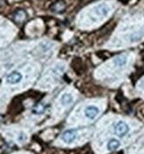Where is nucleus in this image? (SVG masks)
Instances as JSON below:
<instances>
[{
	"instance_id": "1",
	"label": "nucleus",
	"mask_w": 144,
	"mask_h": 154,
	"mask_svg": "<svg viewBox=\"0 0 144 154\" xmlns=\"http://www.w3.org/2000/svg\"><path fill=\"white\" fill-rule=\"evenodd\" d=\"M114 132L118 137H124L129 132V127L125 122H118L114 127Z\"/></svg>"
},
{
	"instance_id": "2",
	"label": "nucleus",
	"mask_w": 144,
	"mask_h": 154,
	"mask_svg": "<svg viewBox=\"0 0 144 154\" xmlns=\"http://www.w3.org/2000/svg\"><path fill=\"white\" fill-rule=\"evenodd\" d=\"M76 137H77V130L75 129L65 130L62 135V139L66 143H72L76 139Z\"/></svg>"
},
{
	"instance_id": "3",
	"label": "nucleus",
	"mask_w": 144,
	"mask_h": 154,
	"mask_svg": "<svg viewBox=\"0 0 144 154\" xmlns=\"http://www.w3.org/2000/svg\"><path fill=\"white\" fill-rule=\"evenodd\" d=\"M21 80H22V75L20 72H18V71L12 72L11 74H9L7 75V77H6V82L10 83V84L19 83Z\"/></svg>"
},
{
	"instance_id": "4",
	"label": "nucleus",
	"mask_w": 144,
	"mask_h": 154,
	"mask_svg": "<svg viewBox=\"0 0 144 154\" xmlns=\"http://www.w3.org/2000/svg\"><path fill=\"white\" fill-rule=\"evenodd\" d=\"M84 113H85V116L89 119V120H93L95 119L97 114L99 113V109L94 106H89L88 107H86L85 111H84Z\"/></svg>"
},
{
	"instance_id": "5",
	"label": "nucleus",
	"mask_w": 144,
	"mask_h": 154,
	"mask_svg": "<svg viewBox=\"0 0 144 154\" xmlns=\"http://www.w3.org/2000/svg\"><path fill=\"white\" fill-rule=\"evenodd\" d=\"M95 12L97 15L106 16L109 13V8L104 5H99L95 8Z\"/></svg>"
},
{
	"instance_id": "6",
	"label": "nucleus",
	"mask_w": 144,
	"mask_h": 154,
	"mask_svg": "<svg viewBox=\"0 0 144 154\" xmlns=\"http://www.w3.org/2000/svg\"><path fill=\"white\" fill-rule=\"evenodd\" d=\"M119 146H120V143H119V141H118L117 139H115V138L111 139V140L108 142V144H107V148H108V150H109V151H111V152H114V151H116Z\"/></svg>"
},
{
	"instance_id": "7",
	"label": "nucleus",
	"mask_w": 144,
	"mask_h": 154,
	"mask_svg": "<svg viewBox=\"0 0 144 154\" xmlns=\"http://www.w3.org/2000/svg\"><path fill=\"white\" fill-rule=\"evenodd\" d=\"M127 61H128L127 56L120 55V56H118L117 58H115V60H114V64H115V66H123L126 65Z\"/></svg>"
},
{
	"instance_id": "8",
	"label": "nucleus",
	"mask_w": 144,
	"mask_h": 154,
	"mask_svg": "<svg viewBox=\"0 0 144 154\" xmlns=\"http://www.w3.org/2000/svg\"><path fill=\"white\" fill-rule=\"evenodd\" d=\"M60 101H61V104L63 106H68V105H70L73 102V97L70 94L65 93V94H64L61 97V100Z\"/></svg>"
},
{
	"instance_id": "9",
	"label": "nucleus",
	"mask_w": 144,
	"mask_h": 154,
	"mask_svg": "<svg viewBox=\"0 0 144 154\" xmlns=\"http://www.w3.org/2000/svg\"><path fill=\"white\" fill-rule=\"evenodd\" d=\"M45 111V106L43 104H37L32 109V112L34 114H41Z\"/></svg>"
},
{
	"instance_id": "10",
	"label": "nucleus",
	"mask_w": 144,
	"mask_h": 154,
	"mask_svg": "<svg viewBox=\"0 0 144 154\" xmlns=\"http://www.w3.org/2000/svg\"><path fill=\"white\" fill-rule=\"evenodd\" d=\"M141 87L144 89V79H142V81L141 82Z\"/></svg>"
}]
</instances>
